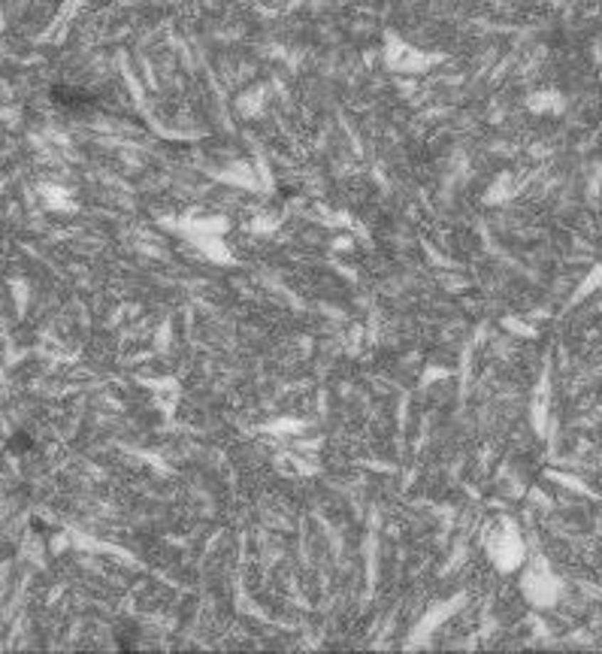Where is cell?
Segmentation results:
<instances>
[{"label": "cell", "instance_id": "cell-1", "mask_svg": "<svg viewBox=\"0 0 602 654\" xmlns=\"http://www.w3.org/2000/svg\"><path fill=\"white\" fill-rule=\"evenodd\" d=\"M28 445H31V439L25 433H16L13 439H9V451H25Z\"/></svg>", "mask_w": 602, "mask_h": 654}]
</instances>
